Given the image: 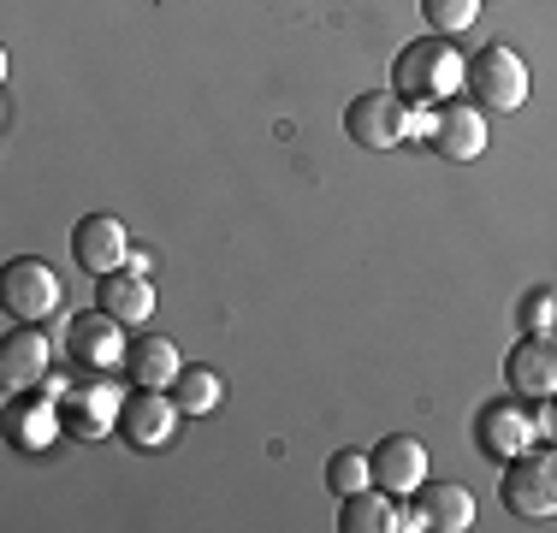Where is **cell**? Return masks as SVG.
<instances>
[{"instance_id":"1","label":"cell","mask_w":557,"mask_h":533,"mask_svg":"<svg viewBox=\"0 0 557 533\" xmlns=\"http://www.w3.org/2000/svg\"><path fill=\"white\" fill-rule=\"evenodd\" d=\"M462 84H469V65L462 48H450V36H416L392 60V89L409 107H445L462 96Z\"/></svg>"},{"instance_id":"2","label":"cell","mask_w":557,"mask_h":533,"mask_svg":"<svg viewBox=\"0 0 557 533\" xmlns=\"http://www.w3.org/2000/svg\"><path fill=\"white\" fill-rule=\"evenodd\" d=\"M344 131H350V142L386 154V149H404L409 137L428 131V107H409L397 89H368V96H356L344 107Z\"/></svg>"},{"instance_id":"3","label":"cell","mask_w":557,"mask_h":533,"mask_svg":"<svg viewBox=\"0 0 557 533\" xmlns=\"http://www.w3.org/2000/svg\"><path fill=\"white\" fill-rule=\"evenodd\" d=\"M498 498H504V510L522 516V522H546V516H557V438L504 462Z\"/></svg>"},{"instance_id":"4","label":"cell","mask_w":557,"mask_h":533,"mask_svg":"<svg viewBox=\"0 0 557 533\" xmlns=\"http://www.w3.org/2000/svg\"><path fill=\"white\" fill-rule=\"evenodd\" d=\"M528 89H534V77H528V60L510 42H486L469 60V96L486 113H516L528 101Z\"/></svg>"},{"instance_id":"5","label":"cell","mask_w":557,"mask_h":533,"mask_svg":"<svg viewBox=\"0 0 557 533\" xmlns=\"http://www.w3.org/2000/svg\"><path fill=\"white\" fill-rule=\"evenodd\" d=\"M60 297H65V285L42 256H18V261H7V273H0V302H7L12 320L42 326L48 314H60Z\"/></svg>"},{"instance_id":"6","label":"cell","mask_w":557,"mask_h":533,"mask_svg":"<svg viewBox=\"0 0 557 533\" xmlns=\"http://www.w3.org/2000/svg\"><path fill=\"white\" fill-rule=\"evenodd\" d=\"M469 533L474 528V492L462 480H421L409 492L404 510V533Z\"/></svg>"},{"instance_id":"7","label":"cell","mask_w":557,"mask_h":533,"mask_svg":"<svg viewBox=\"0 0 557 533\" xmlns=\"http://www.w3.org/2000/svg\"><path fill=\"white\" fill-rule=\"evenodd\" d=\"M65 433V409L54 392L30 385V392H12L7 397V445L24 450V457H42L48 445Z\"/></svg>"},{"instance_id":"8","label":"cell","mask_w":557,"mask_h":533,"mask_svg":"<svg viewBox=\"0 0 557 533\" xmlns=\"http://www.w3.org/2000/svg\"><path fill=\"white\" fill-rule=\"evenodd\" d=\"M421 137L433 142V154L440 160H481L486 154V107H474V101H445V107H428V131Z\"/></svg>"},{"instance_id":"9","label":"cell","mask_w":557,"mask_h":533,"mask_svg":"<svg viewBox=\"0 0 557 533\" xmlns=\"http://www.w3.org/2000/svg\"><path fill=\"white\" fill-rule=\"evenodd\" d=\"M60 409H65V433L72 438H108L119 433V416H125V385L119 380H77L72 392L60 397Z\"/></svg>"},{"instance_id":"10","label":"cell","mask_w":557,"mask_h":533,"mask_svg":"<svg viewBox=\"0 0 557 533\" xmlns=\"http://www.w3.org/2000/svg\"><path fill=\"white\" fill-rule=\"evenodd\" d=\"M474 438H481V450L504 469L510 457H522V450L540 445V416L522 409L516 397H498V404H486L481 416H474Z\"/></svg>"},{"instance_id":"11","label":"cell","mask_w":557,"mask_h":533,"mask_svg":"<svg viewBox=\"0 0 557 533\" xmlns=\"http://www.w3.org/2000/svg\"><path fill=\"white\" fill-rule=\"evenodd\" d=\"M65 356H72L77 368H89V373H113V368H125V356H131V344H125V320H113L108 309L77 314L72 326H65Z\"/></svg>"},{"instance_id":"12","label":"cell","mask_w":557,"mask_h":533,"mask_svg":"<svg viewBox=\"0 0 557 533\" xmlns=\"http://www.w3.org/2000/svg\"><path fill=\"white\" fill-rule=\"evenodd\" d=\"M504 380H510L516 397L528 404H546L557 392V332H522L504 356Z\"/></svg>"},{"instance_id":"13","label":"cell","mask_w":557,"mask_h":533,"mask_svg":"<svg viewBox=\"0 0 557 533\" xmlns=\"http://www.w3.org/2000/svg\"><path fill=\"white\" fill-rule=\"evenodd\" d=\"M72 261L84 266V273L108 278L119 266H131V232L113 213H84V220L72 225Z\"/></svg>"},{"instance_id":"14","label":"cell","mask_w":557,"mask_h":533,"mask_svg":"<svg viewBox=\"0 0 557 533\" xmlns=\"http://www.w3.org/2000/svg\"><path fill=\"white\" fill-rule=\"evenodd\" d=\"M368 462H374V486L392 492V498H409L428 480V445L416 433H386L368 450Z\"/></svg>"},{"instance_id":"15","label":"cell","mask_w":557,"mask_h":533,"mask_svg":"<svg viewBox=\"0 0 557 533\" xmlns=\"http://www.w3.org/2000/svg\"><path fill=\"white\" fill-rule=\"evenodd\" d=\"M178 397L172 392H143L137 385V397H125V416H119V433L131 438L137 450H161L172 445V433H178Z\"/></svg>"},{"instance_id":"16","label":"cell","mask_w":557,"mask_h":533,"mask_svg":"<svg viewBox=\"0 0 557 533\" xmlns=\"http://www.w3.org/2000/svg\"><path fill=\"white\" fill-rule=\"evenodd\" d=\"M48 362H54V350H48V338L24 320L18 332H7V344H0V392H30V385L48 380Z\"/></svg>"},{"instance_id":"17","label":"cell","mask_w":557,"mask_h":533,"mask_svg":"<svg viewBox=\"0 0 557 533\" xmlns=\"http://www.w3.org/2000/svg\"><path fill=\"white\" fill-rule=\"evenodd\" d=\"M178 373H184V356H178L172 338H161V332L131 338V356H125V380L131 385H143V392H172Z\"/></svg>"},{"instance_id":"18","label":"cell","mask_w":557,"mask_h":533,"mask_svg":"<svg viewBox=\"0 0 557 533\" xmlns=\"http://www.w3.org/2000/svg\"><path fill=\"white\" fill-rule=\"evenodd\" d=\"M96 309H108L113 320H125V326H143V320L154 314V278L137 273V266H119L96 285Z\"/></svg>"},{"instance_id":"19","label":"cell","mask_w":557,"mask_h":533,"mask_svg":"<svg viewBox=\"0 0 557 533\" xmlns=\"http://www.w3.org/2000/svg\"><path fill=\"white\" fill-rule=\"evenodd\" d=\"M338 528L344 533H404V510L392 504V492L368 486V492H350V498H344Z\"/></svg>"},{"instance_id":"20","label":"cell","mask_w":557,"mask_h":533,"mask_svg":"<svg viewBox=\"0 0 557 533\" xmlns=\"http://www.w3.org/2000/svg\"><path fill=\"white\" fill-rule=\"evenodd\" d=\"M172 397H178L184 416H214L220 397H225V380L214 368H190V362H184V373L172 380Z\"/></svg>"},{"instance_id":"21","label":"cell","mask_w":557,"mask_h":533,"mask_svg":"<svg viewBox=\"0 0 557 533\" xmlns=\"http://www.w3.org/2000/svg\"><path fill=\"white\" fill-rule=\"evenodd\" d=\"M326 486H333L338 498L374 486V462H368V450H333V457H326Z\"/></svg>"},{"instance_id":"22","label":"cell","mask_w":557,"mask_h":533,"mask_svg":"<svg viewBox=\"0 0 557 533\" xmlns=\"http://www.w3.org/2000/svg\"><path fill=\"white\" fill-rule=\"evenodd\" d=\"M421 18H428L433 36H462L481 18V0H421Z\"/></svg>"},{"instance_id":"23","label":"cell","mask_w":557,"mask_h":533,"mask_svg":"<svg viewBox=\"0 0 557 533\" xmlns=\"http://www.w3.org/2000/svg\"><path fill=\"white\" fill-rule=\"evenodd\" d=\"M516 320H522V332H557V290H528Z\"/></svg>"},{"instance_id":"24","label":"cell","mask_w":557,"mask_h":533,"mask_svg":"<svg viewBox=\"0 0 557 533\" xmlns=\"http://www.w3.org/2000/svg\"><path fill=\"white\" fill-rule=\"evenodd\" d=\"M540 433H546V438H557V392L546 397V409H540Z\"/></svg>"}]
</instances>
